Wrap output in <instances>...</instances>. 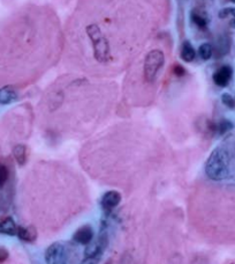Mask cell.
Returning <instances> with one entry per match:
<instances>
[{
    "mask_svg": "<svg viewBox=\"0 0 235 264\" xmlns=\"http://www.w3.org/2000/svg\"><path fill=\"white\" fill-rule=\"evenodd\" d=\"M230 153L222 146L211 152L206 163V174L212 181H222L227 179L231 172Z\"/></svg>",
    "mask_w": 235,
    "mask_h": 264,
    "instance_id": "6da1fadb",
    "label": "cell"
},
{
    "mask_svg": "<svg viewBox=\"0 0 235 264\" xmlns=\"http://www.w3.org/2000/svg\"><path fill=\"white\" fill-rule=\"evenodd\" d=\"M87 34L89 35V38L91 40L92 49H93V57L101 64H106L110 61L111 52L110 46H108L107 38L102 33L99 27L96 25H91L87 27Z\"/></svg>",
    "mask_w": 235,
    "mask_h": 264,
    "instance_id": "7a4b0ae2",
    "label": "cell"
},
{
    "mask_svg": "<svg viewBox=\"0 0 235 264\" xmlns=\"http://www.w3.org/2000/svg\"><path fill=\"white\" fill-rule=\"evenodd\" d=\"M165 64V55L162 50H151L144 58L143 76L147 82H153Z\"/></svg>",
    "mask_w": 235,
    "mask_h": 264,
    "instance_id": "3957f363",
    "label": "cell"
},
{
    "mask_svg": "<svg viewBox=\"0 0 235 264\" xmlns=\"http://www.w3.org/2000/svg\"><path fill=\"white\" fill-rule=\"evenodd\" d=\"M46 264H68V249L62 242H54L45 250Z\"/></svg>",
    "mask_w": 235,
    "mask_h": 264,
    "instance_id": "277c9868",
    "label": "cell"
},
{
    "mask_svg": "<svg viewBox=\"0 0 235 264\" xmlns=\"http://www.w3.org/2000/svg\"><path fill=\"white\" fill-rule=\"evenodd\" d=\"M106 245H107V240L104 234L99 236L97 241H95L93 244L90 242L89 245H87L86 251H84L86 261H97L99 257L102 256V254H103Z\"/></svg>",
    "mask_w": 235,
    "mask_h": 264,
    "instance_id": "5b68a950",
    "label": "cell"
},
{
    "mask_svg": "<svg viewBox=\"0 0 235 264\" xmlns=\"http://www.w3.org/2000/svg\"><path fill=\"white\" fill-rule=\"evenodd\" d=\"M233 77V68L228 65H224L219 67L212 76L213 82L219 87H226L230 83Z\"/></svg>",
    "mask_w": 235,
    "mask_h": 264,
    "instance_id": "8992f818",
    "label": "cell"
},
{
    "mask_svg": "<svg viewBox=\"0 0 235 264\" xmlns=\"http://www.w3.org/2000/svg\"><path fill=\"white\" fill-rule=\"evenodd\" d=\"M93 238V231L91 229V226L89 225H86V226L80 227L76 232L74 233V241H76L77 244L80 245H89L90 242L92 241Z\"/></svg>",
    "mask_w": 235,
    "mask_h": 264,
    "instance_id": "52a82bcc",
    "label": "cell"
},
{
    "mask_svg": "<svg viewBox=\"0 0 235 264\" xmlns=\"http://www.w3.org/2000/svg\"><path fill=\"white\" fill-rule=\"evenodd\" d=\"M191 20L198 29H201V31H206L210 22L209 16H206V12L197 10V8H195V10H192L191 12Z\"/></svg>",
    "mask_w": 235,
    "mask_h": 264,
    "instance_id": "ba28073f",
    "label": "cell"
},
{
    "mask_svg": "<svg viewBox=\"0 0 235 264\" xmlns=\"http://www.w3.org/2000/svg\"><path fill=\"white\" fill-rule=\"evenodd\" d=\"M120 202H121V195L114 190L107 191V193H105L104 196L102 197V205H103L104 209L107 210H112L114 208H117L120 204Z\"/></svg>",
    "mask_w": 235,
    "mask_h": 264,
    "instance_id": "9c48e42d",
    "label": "cell"
},
{
    "mask_svg": "<svg viewBox=\"0 0 235 264\" xmlns=\"http://www.w3.org/2000/svg\"><path fill=\"white\" fill-rule=\"evenodd\" d=\"M17 93L13 86H4L0 88V104H11L16 101Z\"/></svg>",
    "mask_w": 235,
    "mask_h": 264,
    "instance_id": "30bf717a",
    "label": "cell"
},
{
    "mask_svg": "<svg viewBox=\"0 0 235 264\" xmlns=\"http://www.w3.org/2000/svg\"><path fill=\"white\" fill-rule=\"evenodd\" d=\"M0 234L14 236L17 234V226L11 217H6L0 221Z\"/></svg>",
    "mask_w": 235,
    "mask_h": 264,
    "instance_id": "8fae6325",
    "label": "cell"
},
{
    "mask_svg": "<svg viewBox=\"0 0 235 264\" xmlns=\"http://www.w3.org/2000/svg\"><path fill=\"white\" fill-rule=\"evenodd\" d=\"M180 58L185 63H191L195 61L196 51L189 41H185L182 43L181 51H180Z\"/></svg>",
    "mask_w": 235,
    "mask_h": 264,
    "instance_id": "7c38bea8",
    "label": "cell"
},
{
    "mask_svg": "<svg viewBox=\"0 0 235 264\" xmlns=\"http://www.w3.org/2000/svg\"><path fill=\"white\" fill-rule=\"evenodd\" d=\"M17 236L21 240L26 242H32L36 240V236H37V232L34 227L31 226H17Z\"/></svg>",
    "mask_w": 235,
    "mask_h": 264,
    "instance_id": "4fadbf2b",
    "label": "cell"
},
{
    "mask_svg": "<svg viewBox=\"0 0 235 264\" xmlns=\"http://www.w3.org/2000/svg\"><path fill=\"white\" fill-rule=\"evenodd\" d=\"M209 129L212 132H215V133H218L221 136V134H225L226 132L233 129V123L228 121V119H221L218 123H210Z\"/></svg>",
    "mask_w": 235,
    "mask_h": 264,
    "instance_id": "5bb4252c",
    "label": "cell"
},
{
    "mask_svg": "<svg viewBox=\"0 0 235 264\" xmlns=\"http://www.w3.org/2000/svg\"><path fill=\"white\" fill-rule=\"evenodd\" d=\"M13 155L16 163L20 166H23L27 163V148L22 144H19L13 148Z\"/></svg>",
    "mask_w": 235,
    "mask_h": 264,
    "instance_id": "9a60e30c",
    "label": "cell"
},
{
    "mask_svg": "<svg viewBox=\"0 0 235 264\" xmlns=\"http://www.w3.org/2000/svg\"><path fill=\"white\" fill-rule=\"evenodd\" d=\"M218 16L220 17L221 20H230V26L232 28L235 29V8L234 7H225L221 8L219 11Z\"/></svg>",
    "mask_w": 235,
    "mask_h": 264,
    "instance_id": "2e32d148",
    "label": "cell"
},
{
    "mask_svg": "<svg viewBox=\"0 0 235 264\" xmlns=\"http://www.w3.org/2000/svg\"><path fill=\"white\" fill-rule=\"evenodd\" d=\"M197 53L202 61H209L213 55V48L210 43H203L201 44L200 48H198Z\"/></svg>",
    "mask_w": 235,
    "mask_h": 264,
    "instance_id": "e0dca14e",
    "label": "cell"
},
{
    "mask_svg": "<svg viewBox=\"0 0 235 264\" xmlns=\"http://www.w3.org/2000/svg\"><path fill=\"white\" fill-rule=\"evenodd\" d=\"M8 176H10V172L8 168L5 165H0V188H2L7 182Z\"/></svg>",
    "mask_w": 235,
    "mask_h": 264,
    "instance_id": "ac0fdd59",
    "label": "cell"
},
{
    "mask_svg": "<svg viewBox=\"0 0 235 264\" xmlns=\"http://www.w3.org/2000/svg\"><path fill=\"white\" fill-rule=\"evenodd\" d=\"M221 102L224 103V106L230 108V109H234L235 108V100L231 94H228V93H224V94L221 95Z\"/></svg>",
    "mask_w": 235,
    "mask_h": 264,
    "instance_id": "d6986e66",
    "label": "cell"
},
{
    "mask_svg": "<svg viewBox=\"0 0 235 264\" xmlns=\"http://www.w3.org/2000/svg\"><path fill=\"white\" fill-rule=\"evenodd\" d=\"M172 71H173L174 76H176V77H179V78L186 76V68L183 67L182 65H180V64H176V65H174L173 67H172Z\"/></svg>",
    "mask_w": 235,
    "mask_h": 264,
    "instance_id": "ffe728a7",
    "label": "cell"
},
{
    "mask_svg": "<svg viewBox=\"0 0 235 264\" xmlns=\"http://www.w3.org/2000/svg\"><path fill=\"white\" fill-rule=\"evenodd\" d=\"M8 250L4 247H0V263H4L8 259Z\"/></svg>",
    "mask_w": 235,
    "mask_h": 264,
    "instance_id": "44dd1931",
    "label": "cell"
},
{
    "mask_svg": "<svg viewBox=\"0 0 235 264\" xmlns=\"http://www.w3.org/2000/svg\"><path fill=\"white\" fill-rule=\"evenodd\" d=\"M231 1H232V2H233V4H235V0H231Z\"/></svg>",
    "mask_w": 235,
    "mask_h": 264,
    "instance_id": "7402d4cb",
    "label": "cell"
}]
</instances>
